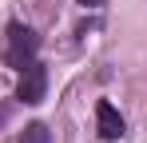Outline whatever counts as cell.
Returning <instances> with one entry per match:
<instances>
[{"instance_id": "6da1fadb", "label": "cell", "mask_w": 147, "mask_h": 143, "mask_svg": "<svg viewBox=\"0 0 147 143\" xmlns=\"http://www.w3.org/2000/svg\"><path fill=\"white\" fill-rule=\"evenodd\" d=\"M36 52H40V36L28 28V24H8V44H4V64L16 72H24L28 64H36Z\"/></svg>"}, {"instance_id": "7a4b0ae2", "label": "cell", "mask_w": 147, "mask_h": 143, "mask_svg": "<svg viewBox=\"0 0 147 143\" xmlns=\"http://www.w3.org/2000/svg\"><path fill=\"white\" fill-rule=\"evenodd\" d=\"M44 95H48V68L36 60V64H28L20 72V88H16V99L28 103V107H36V103H44Z\"/></svg>"}, {"instance_id": "3957f363", "label": "cell", "mask_w": 147, "mask_h": 143, "mask_svg": "<svg viewBox=\"0 0 147 143\" xmlns=\"http://www.w3.org/2000/svg\"><path fill=\"white\" fill-rule=\"evenodd\" d=\"M96 131H99V139H107V143L123 139L127 123H123V115L115 111V103H107V99H99V103H96Z\"/></svg>"}, {"instance_id": "277c9868", "label": "cell", "mask_w": 147, "mask_h": 143, "mask_svg": "<svg viewBox=\"0 0 147 143\" xmlns=\"http://www.w3.org/2000/svg\"><path fill=\"white\" fill-rule=\"evenodd\" d=\"M16 143H52V131L44 127V123H28V127H24V135H20Z\"/></svg>"}, {"instance_id": "5b68a950", "label": "cell", "mask_w": 147, "mask_h": 143, "mask_svg": "<svg viewBox=\"0 0 147 143\" xmlns=\"http://www.w3.org/2000/svg\"><path fill=\"white\" fill-rule=\"evenodd\" d=\"M80 4H88V8H99V4H103V0H80Z\"/></svg>"}]
</instances>
